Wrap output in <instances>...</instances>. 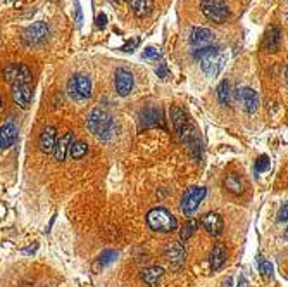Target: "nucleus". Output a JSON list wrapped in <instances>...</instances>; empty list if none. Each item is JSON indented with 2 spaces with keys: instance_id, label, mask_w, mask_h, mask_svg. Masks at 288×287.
<instances>
[{
  "instance_id": "1",
  "label": "nucleus",
  "mask_w": 288,
  "mask_h": 287,
  "mask_svg": "<svg viewBox=\"0 0 288 287\" xmlns=\"http://www.w3.org/2000/svg\"><path fill=\"white\" fill-rule=\"evenodd\" d=\"M195 59H199L200 68L206 73L209 78H216L221 73V69L225 68V63L228 59L225 50H221L219 47H204L194 52Z\"/></svg>"
},
{
  "instance_id": "2",
  "label": "nucleus",
  "mask_w": 288,
  "mask_h": 287,
  "mask_svg": "<svg viewBox=\"0 0 288 287\" xmlns=\"http://www.w3.org/2000/svg\"><path fill=\"white\" fill-rule=\"evenodd\" d=\"M86 125L88 130L95 137L102 138V140H109L116 132V121L109 114V111L102 109V107H95L90 111L88 118H86Z\"/></svg>"
},
{
  "instance_id": "3",
  "label": "nucleus",
  "mask_w": 288,
  "mask_h": 287,
  "mask_svg": "<svg viewBox=\"0 0 288 287\" xmlns=\"http://www.w3.org/2000/svg\"><path fill=\"white\" fill-rule=\"evenodd\" d=\"M147 223L152 230L161 234H169L178 228L176 216L171 215L166 208H154V210L148 211Z\"/></svg>"
},
{
  "instance_id": "4",
  "label": "nucleus",
  "mask_w": 288,
  "mask_h": 287,
  "mask_svg": "<svg viewBox=\"0 0 288 287\" xmlns=\"http://www.w3.org/2000/svg\"><path fill=\"white\" fill-rule=\"evenodd\" d=\"M202 14L212 23H225L230 16V9L225 0H202L200 4Z\"/></svg>"
},
{
  "instance_id": "5",
  "label": "nucleus",
  "mask_w": 288,
  "mask_h": 287,
  "mask_svg": "<svg viewBox=\"0 0 288 287\" xmlns=\"http://www.w3.org/2000/svg\"><path fill=\"white\" fill-rule=\"evenodd\" d=\"M68 94L74 101H86L91 95V80L85 75H74L68 81Z\"/></svg>"
},
{
  "instance_id": "6",
  "label": "nucleus",
  "mask_w": 288,
  "mask_h": 287,
  "mask_svg": "<svg viewBox=\"0 0 288 287\" xmlns=\"http://www.w3.org/2000/svg\"><path fill=\"white\" fill-rule=\"evenodd\" d=\"M4 78L7 83L14 85H29L31 81V71L26 64H9L4 69Z\"/></svg>"
},
{
  "instance_id": "7",
  "label": "nucleus",
  "mask_w": 288,
  "mask_h": 287,
  "mask_svg": "<svg viewBox=\"0 0 288 287\" xmlns=\"http://www.w3.org/2000/svg\"><path fill=\"white\" fill-rule=\"evenodd\" d=\"M49 24L43 23V21H38V23H33L31 26H28V28L24 30L23 33V40L26 45L29 47H35V45H40L49 38Z\"/></svg>"
},
{
  "instance_id": "8",
  "label": "nucleus",
  "mask_w": 288,
  "mask_h": 287,
  "mask_svg": "<svg viewBox=\"0 0 288 287\" xmlns=\"http://www.w3.org/2000/svg\"><path fill=\"white\" fill-rule=\"evenodd\" d=\"M207 195V190L204 187H190L181 197V211L185 215H191L197 211L199 204L202 203V199Z\"/></svg>"
},
{
  "instance_id": "9",
  "label": "nucleus",
  "mask_w": 288,
  "mask_h": 287,
  "mask_svg": "<svg viewBox=\"0 0 288 287\" xmlns=\"http://www.w3.org/2000/svg\"><path fill=\"white\" fill-rule=\"evenodd\" d=\"M138 128H152V127H163L164 128V116H163V109L161 107H147L140 112L138 116Z\"/></svg>"
},
{
  "instance_id": "10",
  "label": "nucleus",
  "mask_w": 288,
  "mask_h": 287,
  "mask_svg": "<svg viewBox=\"0 0 288 287\" xmlns=\"http://www.w3.org/2000/svg\"><path fill=\"white\" fill-rule=\"evenodd\" d=\"M114 78H116V92H117V95L126 97V95L132 94L135 80H133V75L128 71V69H124V68L116 69Z\"/></svg>"
},
{
  "instance_id": "11",
  "label": "nucleus",
  "mask_w": 288,
  "mask_h": 287,
  "mask_svg": "<svg viewBox=\"0 0 288 287\" xmlns=\"http://www.w3.org/2000/svg\"><path fill=\"white\" fill-rule=\"evenodd\" d=\"M33 99V90L29 85H14L12 87V101L16 102V106H19L21 109H28Z\"/></svg>"
},
{
  "instance_id": "12",
  "label": "nucleus",
  "mask_w": 288,
  "mask_h": 287,
  "mask_svg": "<svg viewBox=\"0 0 288 287\" xmlns=\"http://www.w3.org/2000/svg\"><path fill=\"white\" fill-rule=\"evenodd\" d=\"M185 247L180 241H174V242H169L164 249V258L168 260L169 263L174 265V267H180V265L185 262Z\"/></svg>"
},
{
  "instance_id": "13",
  "label": "nucleus",
  "mask_w": 288,
  "mask_h": 287,
  "mask_svg": "<svg viewBox=\"0 0 288 287\" xmlns=\"http://www.w3.org/2000/svg\"><path fill=\"white\" fill-rule=\"evenodd\" d=\"M212 42H214V33L209 28H194L190 32V43L197 49L209 47Z\"/></svg>"
},
{
  "instance_id": "14",
  "label": "nucleus",
  "mask_w": 288,
  "mask_h": 287,
  "mask_svg": "<svg viewBox=\"0 0 288 287\" xmlns=\"http://www.w3.org/2000/svg\"><path fill=\"white\" fill-rule=\"evenodd\" d=\"M17 140V127L14 121H7L0 127V149H7Z\"/></svg>"
},
{
  "instance_id": "15",
  "label": "nucleus",
  "mask_w": 288,
  "mask_h": 287,
  "mask_svg": "<svg viewBox=\"0 0 288 287\" xmlns=\"http://www.w3.org/2000/svg\"><path fill=\"white\" fill-rule=\"evenodd\" d=\"M55 128L54 127H45L42 130L40 133V138H38V147H40L42 152L49 154V152L54 151V146H55V140H57V135H55Z\"/></svg>"
},
{
  "instance_id": "16",
  "label": "nucleus",
  "mask_w": 288,
  "mask_h": 287,
  "mask_svg": "<svg viewBox=\"0 0 288 287\" xmlns=\"http://www.w3.org/2000/svg\"><path fill=\"white\" fill-rule=\"evenodd\" d=\"M73 144V133L68 132L64 133V135H60L57 140H55V146H54V158L55 161H64L69 152V147H71Z\"/></svg>"
},
{
  "instance_id": "17",
  "label": "nucleus",
  "mask_w": 288,
  "mask_h": 287,
  "mask_svg": "<svg viewBox=\"0 0 288 287\" xmlns=\"http://www.w3.org/2000/svg\"><path fill=\"white\" fill-rule=\"evenodd\" d=\"M238 101L242 102V106L245 107L247 112H254L257 109V106H259V97H257V92L252 89H242L238 92Z\"/></svg>"
},
{
  "instance_id": "18",
  "label": "nucleus",
  "mask_w": 288,
  "mask_h": 287,
  "mask_svg": "<svg viewBox=\"0 0 288 287\" xmlns=\"http://www.w3.org/2000/svg\"><path fill=\"white\" fill-rule=\"evenodd\" d=\"M202 225L211 236L216 237L222 232V225L225 223H222V218L217 215V213H207V215L202 218Z\"/></svg>"
},
{
  "instance_id": "19",
  "label": "nucleus",
  "mask_w": 288,
  "mask_h": 287,
  "mask_svg": "<svg viewBox=\"0 0 288 287\" xmlns=\"http://www.w3.org/2000/svg\"><path fill=\"white\" fill-rule=\"evenodd\" d=\"M225 189L228 190L230 194L233 195H240L245 192V182L243 178L238 175V173H230L225 178Z\"/></svg>"
},
{
  "instance_id": "20",
  "label": "nucleus",
  "mask_w": 288,
  "mask_h": 287,
  "mask_svg": "<svg viewBox=\"0 0 288 287\" xmlns=\"http://www.w3.org/2000/svg\"><path fill=\"white\" fill-rule=\"evenodd\" d=\"M226 258H228V251H226L225 244L217 242L211 251V268L212 270H219L222 265H225Z\"/></svg>"
},
{
  "instance_id": "21",
  "label": "nucleus",
  "mask_w": 288,
  "mask_h": 287,
  "mask_svg": "<svg viewBox=\"0 0 288 287\" xmlns=\"http://www.w3.org/2000/svg\"><path fill=\"white\" fill-rule=\"evenodd\" d=\"M281 42V30L276 28V26H269L268 32H266V37H264V47L266 50L269 52H274L278 49Z\"/></svg>"
},
{
  "instance_id": "22",
  "label": "nucleus",
  "mask_w": 288,
  "mask_h": 287,
  "mask_svg": "<svg viewBox=\"0 0 288 287\" xmlns=\"http://www.w3.org/2000/svg\"><path fill=\"white\" fill-rule=\"evenodd\" d=\"M132 9L137 17H147L154 11V2L152 0H130Z\"/></svg>"
},
{
  "instance_id": "23",
  "label": "nucleus",
  "mask_w": 288,
  "mask_h": 287,
  "mask_svg": "<svg viewBox=\"0 0 288 287\" xmlns=\"http://www.w3.org/2000/svg\"><path fill=\"white\" fill-rule=\"evenodd\" d=\"M163 275H164V270L161 267H150V268H145V270L142 272V280L145 282L147 285L154 287L157 282L163 279Z\"/></svg>"
},
{
  "instance_id": "24",
  "label": "nucleus",
  "mask_w": 288,
  "mask_h": 287,
  "mask_svg": "<svg viewBox=\"0 0 288 287\" xmlns=\"http://www.w3.org/2000/svg\"><path fill=\"white\" fill-rule=\"evenodd\" d=\"M116 258H117L116 251H112V249L104 251V253L97 258V262L93 263V272L99 273L100 268H104V267H107V265H111L112 262H116Z\"/></svg>"
},
{
  "instance_id": "25",
  "label": "nucleus",
  "mask_w": 288,
  "mask_h": 287,
  "mask_svg": "<svg viewBox=\"0 0 288 287\" xmlns=\"http://www.w3.org/2000/svg\"><path fill=\"white\" fill-rule=\"evenodd\" d=\"M86 152H88V144L83 142V140H73L68 154L71 156L73 159H81L86 156Z\"/></svg>"
},
{
  "instance_id": "26",
  "label": "nucleus",
  "mask_w": 288,
  "mask_h": 287,
  "mask_svg": "<svg viewBox=\"0 0 288 287\" xmlns=\"http://www.w3.org/2000/svg\"><path fill=\"white\" fill-rule=\"evenodd\" d=\"M217 99H219L221 104L228 106L231 102V85L228 80H222L219 87H217Z\"/></svg>"
},
{
  "instance_id": "27",
  "label": "nucleus",
  "mask_w": 288,
  "mask_h": 287,
  "mask_svg": "<svg viewBox=\"0 0 288 287\" xmlns=\"http://www.w3.org/2000/svg\"><path fill=\"white\" fill-rule=\"evenodd\" d=\"M197 228H199V220L190 218L185 225H183V228H181V232H180L181 241H188V239L195 234V230H197Z\"/></svg>"
},
{
  "instance_id": "28",
  "label": "nucleus",
  "mask_w": 288,
  "mask_h": 287,
  "mask_svg": "<svg viewBox=\"0 0 288 287\" xmlns=\"http://www.w3.org/2000/svg\"><path fill=\"white\" fill-rule=\"evenodd\" d=\"M269 169V158L266 154L263 156H259L255 161V171L257 173H264V171H268Z\"/></svg>"
},
{
  "instance_id": "29",
  "label": "nucleus",
  "mask_w": 288,
  "mask_h": 287,
  "mask_svg": "<svg viewBox=\"0 0 288 287\" xmlns=\"http://www.w3.org/2000/svg\"><path fill=\"white\" fill-rule=\"evenodd\" d=\"M142 58L147 59V61H157V59L161 58V50L159 49H154V47H147V49L143 50Z\"/></svg>"
},
{
  "instance_id": "30",
  "label": "nucleus",
  "mask_w": 288,
  "mask_h": 287,
  "mask_svg": "<svg viewBox=\"0 0 288 287\" xmlns=\"http://www.w3.org/2000/svg\"><path fill=\"white\" fill-rule=\"evenodd\" d=\"M155 75L159 76V78H163V80H168V78H169V69H168V66H166L164 63H161L159 66L155 68Z\"/></svg>"
},
{
  "instance_id": "31",
  "label": "nucleus",
  "mask_w": 288,
  "mask_h": 287,
  "mask_svg": "<svg viewBox=\"0 0 288 287\" xmlns=\"http://www.w3.org/2000/svg\"><path fill=\"white\" fill-rule=\"evenodd\" d=\"M261 272H263V275L269 277V275H271V272H273V265L269 262H261Z\"/></svg>"
},
{
  "instance_id": "32",
  "label": "nucleus",
  "mask_w": 288,
  "mask_h": 287,
  "mask_svg": "<svg viewBox=\"0 0 288 287\" xmlns=\"http://www.w3.org/2000/svg\"><path fill=\"white\" fill-rule=\"evenodd\" d=\"M138 43H140V40H138V38H135L132 43H126V45L123 47V50L124 52H133L135 47H138Z\"/></svg>"
},
{
  "instance_id": "33",
  "label": "nucleus",
  "mask_w": 288,
  "mask_h": 287,
  "mask_svg": "<svg viewBox=\"0 0 288 287\" xmlns=\"http://www.w3.org/2000/svg\"><path fill=\"white\" fill-rule=\"evenodd\" d=\"M97 26H99V28H106V26H107V16L106 14H99L97 16Z\"/></svg>"
},
{
  "instance_id": "34",
  "label": "nucleus",
  "mask_w": 288,
  "mask_h": 287,
  "mask_svg": "<svg viewBox=\"0 0 288 287\" xmlns=\"http://www.w3.org/2000/svg\"><path fill=\"white\" fill-rule=\"evenodd\" d=\"M286 213H288V204H283V208H281V211H280V216H278V220L283 221V223L286 221Z\"/></svg>"
},
{
  "instance_id": "35",
  "label": "nucleus",
  "mask_w": 288,
  "mask_h": 287,
  "mask_svg": "<svg viewBox=\"0 0 288 287\" xmlns=\"http://www.w3.org/2000/svg\"><path fill=\"white\" fill-rule=\"evenodd\" d=\"M248 284H247V279L243 275H240V280H238V285L237 287H247Z\"/></svg>"
},
{
  "instance_id": "36",
  "label": "nucleus",
  "mask_w": 288,
  "mask_h": 287,
  "mask_svg": "<svg viewBox=\"0 0 288 287\" xmlns=\"http://www.w3.org/2000/svg\"><path fill=\"white\" fill-rule=\"evenodd\" d=\"M231 285H233V279H231V277H226L225 282H222V287H231Z\"/></svg>"
},
{
  "instance_id": "37",
  "label": "nucleus",
  "mask_w": 288,
  "mask_h": 287,
  "mask_svg": "<svg viewBox=\"0 0 288 287\" xmlns=\"http://www.w3.org/2000/svg\"><path fill=\"white\" fill-rule=\"evenodd\" d=\"M19 287H29V284H21Z\"/></svg>"
},
{
  "instance_id": "38",
  "label": "nucleus",
  "mask_w": 288,
  "mask_h": 287,
  "mask_svg": "<svg viewBox=\"0 0 288 287\" xmlns=\"http://www.w3.org/2000/svg\"><path fill=\"white\" fill-rule=\"evenodd\" d=\"M116 2H119V4H123V2H126V0H116Z\"/></svg>"
},
{
  "instance_id": "39",
  "label": "nucleus",
  "mask_w": 288,
  "mask_h": 287,
  "mask_svg": "<svg viewBox=\"0 0 288 287\" xmlns=\"http://www.w3.org/2000/svg\"><path fill=\"white\" fill-rule=\"evenodd\" d=\"M42 287H49V285H42Z\"/></svg>"
}]
</instances>
